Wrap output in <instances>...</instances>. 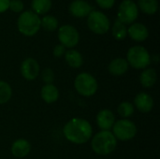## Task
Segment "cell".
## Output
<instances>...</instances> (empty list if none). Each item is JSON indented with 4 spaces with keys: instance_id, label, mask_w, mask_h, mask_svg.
Here are the masks:
<instances>
[{
    "instance_id": "1",
    "label": "cell",
    "mask_w": 160,
    "mask_h": 159,
    "mask_svg": "<svg viewBox=\"0 0 160 159\" xmlns=\"http://www.w3.org/2000/svg\"><path fill=\"white\" fill-rule=\"evenodd\" d=\"M65 138L74 144L86 143L93 135L91 124L82 118H73L69 120L63 128Z\"/></svg>"
},
{
    "instance_id": "2",
    "label": "cell",
    "mask_w": 160,
    "mask_h": 159,
    "mask_svg": "<svg viewBox=\"0 0 160 159\" xmlns=\"http://www.w3.org/2000/svg\"><path fill=\"white\" fill-rule=\"evenodd\" d=\"M117 146V140L112 132L101 130L97 133L91 141V147L93 151L99 156H108L115 151Z\"/></svg>"
},
{
    "instance_id": "3",
    "label": "cell",
    "mask_w": 160,
    "mask_h": 159,
    "mask_svg": "<svg viewBox=\"0 0 160 159\" xmlns=\"http://www.w3.org/2000/svg\"><path fill=\"white\" fill-rule=\"evenodd\" d=\"M17 26L21 34L26 37H32L40 29V19L35 12L26 10L22 12L19 16Z\"/></svg>"
},
{
    "instance_id": "4",
    "label": "cell",
    "mask_w": 160,
    "mask_h": 159,
    "mask_svg": "<svg viewBox=\"0 0 160 159\" xmlns=\"http://www.w3.org/2000/svg\"><path fill=\"white\" fill-rule=\"evenodd\" d=\"M74 87L79 95L89 97L97 93L98 84L97 79L92 74L88 72H82L75 78Z\"/></svg>"
},
{
    "instance_id": "5",
    "label": "cell",
    "mask_w": 160,
    "mask_h": 159,
    "mask_svg": "<svg viewBox=\"0 0 160 159\" xmlns=\"http://www.w3.org/2000/svg\"><path fill=\"white\" fill-rule=\"evenodd\" d=\"M127 61L135 69H145L151 64V55L142 46H133L128 51Z\"/></svg>"
},
{
    "instance_id": "6",
    "label": "cell",
    "mask_w": 160,
    "mask_h": 159,
    "mask_svg": "<svg viewBox=\"0 0 160 159\" xmlns=\"http://www.w3.org/2000/svg\"><path fill=\"white\" fill-rule=\"evenodd\" d=\"M112 129L115 139L122 142L132 140L133 138H135L138 132L136 125L128 119H121L115 121Z\"/></svg>"
},
{
    "instance_id": "7",
    "label": "cell",
    "mask_w": 160,
    "mask_h": 159,
    "mask_svg": "<svg viewBox=\"0 0 160 159\" xmlns=\"http://www.w3.org/2000/svg\"><path fill=\"white\" fill-rule=\"evenodd\" d=\"M87 25L95 34L103 35L109 31L111 23L109 18L103 12L94 10L88 15Z\"/></svg>"
},
{
    "instance_id": "8",
    "label": "cell",
    "mask_w": 160,
    "mask_h": 159,
    "mask_svg": "<svg viewBox=\"0 0 160 159\" xmlns=\"http://www.w3.org/2000/svg\"><path fill=\"white\" fill-rule=\"evenodd\" d=\"M139 15L138 6L132 0H124L118 8L117 20L124 24L133 23Z\"/></svg>"
},
{
    "instance_id": "9",
    "label": "cell",
    "mask_w": 160,
    "mask_h": 159,
    "mask_svg": "<svg viewBox=\"0 0 160 159\" xmlns=\"http://www.w3.org/2000/svg\"><path fill=\"white\" fill-rule=\"evenodd\" d=\"M58 39L65 48H73L80 41V35L74 26L65 24L58 29Z\"/></svg>"
},
{
    "instance_id": "10",
    "label": "cell",
    "mask_w": 160,
    "mask_h": 159,
    "mask_svg": "<svg viewBox=\"0 0 160 159\" xmlns=\"http://www.w3.org/2000/svg\"><path fill=\"white\" fill-rule=\"evenodd\" d=\"M40 72V67L38 61L34 58L28 57L24 59L21 65L22 76L27 81H34L38 78Z\"/></svg>"
},
{
    "instance_id": "11",
    "label": "cell",
    "mask_w": 160,
    "mask_h": 159,
    "mask_svg": "<svg viewBox=\"0 0 160 159\" xmlns=\"http://www.w3.org/2000/svg\"><path fill=\"white\" fill-rule=\"evenodd\" d=\"M96 120L98 127L101 130L110 131L115 123V116L111 110L104 109L98 113Z\"/></svg>"
},
{
    "instance_id": "12",
    "label": "cell",
    "mask_w": 160,
    "mask_h": 159,
    "mask_svg": "<svg viewBox=\"0 0 160 159\" xmlns=\"http://www.w3.org/2000/svg\"><path fill=\"white\" fill-rule=\"evenodd\" d=\"M68 10L70 14L74 17L83 18L85 16H88L93 11V8L91 5L84 0H74L69 5Z\"/></svg>"
},
{
    "instance_id": "13",
    "label": "cell",
    "mask_w": 160,
    "mask_h": 159,
    "mask_svg": "<svg viewBox=\"0 0 160 159\" xmlns=\"http://www.w3.org/2000/svg\"><path fill=\"white\" fill-rule=\"evenodd\" d=\"M134 104L140 112L147 113L150 112L154 108V99L149 94L142 92L135 97Z\"/></svg>"
},
{
    "instance_id": "14",
    "label": "cell",
    "mask_w": 160,
    "mask_h": 159,
    "mask_svg": "<svg viewBox=\"0 0 160 159\" xmlns=\"http://www.w3.org/2000/svg\"><path fill=\"white\" fill-rule=\"evenodd\" d=\"M11 154L17 158H23L31 151V144L25 139H18L16 140L10 147Z\"/></svg>"
},
{
    "instance_id": "15",
    "label": "cell",
    "mask_w": 160,
    "mask_h": 159,
    "mask_svg": "<svg viewBox=\"0 0 160 159\" xmlns=\"http://www.w3.org/2000/svg\"><path fill=\"white\" fill-rule=\"evenodd\" d=\"M128 35L135 41H144L149 36V31L144 24L135 22L128 27Z\"/></svg>"
},
{
    "instance_id": "16",
    "label": "cell",
    "mask_w": 160,
    "mask_h": 159,
    "mask_svg": "<svg viewBox=\"0 0 160 159\" xmlns=\"http://www.w3.org/2000/svg\"><path fill=\"white\" fill-rule=\"evenodd\" d=\"M128 67H129V65L127 59L118 57L111 61V63L109 64L108 69H109V72L113 76H122L128 70Z\"/></svg>"
},
{
    "instance_id": "17",
    "label": "cell",
    "mask_w": 160,
    "mask_h": 159,
    "mask_svg": "<svg viewBox=\"0 0 160 159\" xmlns=\"http://www.w3.org/2000/svg\"><path fill=\"white\" fill-rule=\"evenodd\" d=\"M40 97L44 102L52 104L59 98V91L53 84H45L40 90Z\"/></svg>"
},
{
    "instance_id": "18",
    "label": "cell",
    "mask_w": 160,
    "mask_h": 159,
    "mask_svg": "<svg viewBox=\"0 0 160 159\" xmlns=\"http://www.w3.org/2000/svg\"><path fill=\"white\" fill-rule=\"evenodd\" d=\"M158 80V74L157 71L154 68H145L141 73L140 76V82L141 84L144 88H151L153 87Z\"/></svg>"
},
{
    "instance_id": "19",
    "label": "cell",
    "mask_w": 160,
    "mask_h": 159,
    "mask_svg": "<svg viewBox=\"0 0 160 159\" xmlns=\"http://www.w3.org/2000/svg\"><path fill=\"white\" fill-rule=\"evenodd\" d=\"M65 60L67 64L73 68H79L83 64V58L80 52L76 50H68L65 52Z\"/></svg>"
},
{
    "instance_id": "20",
    "label": "cell",
    "mask_w": 160,
    "mask_h": 159,
    "mask_svg": "<svg viewBox=\"0 0 160 159\" xmlns=\"http://www.w3.org/2000/svg\"><path fill=\"white\" fill-rule=\"evenodd\" d=\"M138 6L143 13L148 15L155 14L158 9V0H138Z\"/></svg>"
},
{
    "instance_id": "21",
    "label": "cell",
    "mask_w": 160,
    "mask_h": 159,
    "mask_svg": "<svg viewBox=\"0 0 160 159\" xmlns=\"http://www.w3.org/2000/svg\"><path fill=\"white\" fill-rule=\"evenodd\" d=\"M31 6L36 14H45L52 7V0H32Z\"/></svg>"
},
{
    "instance_id": "22",
    "label": "cell",
    "mask_w": 160,
    "mask_h": 159,
    "mask_svg": "<svg viewBox=\"0 0 160 159\" xmlns=\"http://www.w3.org/2000/svg\"><path fill=\"white\" fill-rule=\"evenodd\" d=\"M112 33V36L115 39L123 40L128 36V28L126 27V24H124L120 21L116 20L113 23Z\"/></svg>"
},
{
    "instance_id": "23",
    "label": "cell",
    "mask_w": 160,
    "mask_h": 159,
    "mask_svg": "<svg viewBox=\"0 0 160 159\" xmlns=\"http://www.w3.org/2000/svg\"><path fill=\"white\" fill-rule=\"evenodd\" d=\"M12 97V88L5 81H0V105L10 100Z\"/></svg>"
},
{
    "instance_id": "24",
    "label": "cell",
    "mask_w": 160,
    "mask_h": 159,
    "mask_svg": "<svg viewBox=\"0 0 160 159\" xmlns=\"http://www.w3.org/2000/svg\"><path fill=\"white\" fill-rule=\"evenodd\" d=\"M40 26L46 31L52 32L57 29L58 27V21L54 16L46 15L40 20Z\"/></svg>"
},
{
    "instance_id": "25",
    "label": "cell",
    "mask_w": 160,
    "mask_h": 159,
    "mask_svg": "<svg viewBox=\"0 0 160 159\" xmlns=\"http://www.w3.org/2000/svg\"><path fill=\"white\" fill-rule=\"evenodd\" d=\"M134 111H135L134 106L128 101L121 102L117 108V112H118L119 115L122 116L123 118H126V119L132 116L134 113Z\"/></svg>"
},
{
    "instance_id": "26",
    "label": "cell",
    "mask_w": 160,
    "mask_h": 159,
    "mask_svg": "<svg viewBox=\"0 0 160 159\" xmlns=\"http://www.w3.org/2000/svg\"><path fill=\"white\" fill-rule=\"evenodd\" d=\"M41 78L45 84H52L54 81V72L52 71V69L49 67L44 68L41 72Z\"/></svg>"
},
{
    "instance_id": "27",
    "label": "cell",
    "mask_w": 160,
    "mask_h": 159,
    "mask_svg": "<svg viewBox=\"0 0 160 159\" xmlns=\"http://www.w3.org/2000/svg\"><path fill=\"white\" fill-rule=\"evenodd\" d=\"M8 8L13 12H22L23 10V3L21 0H10Z\"/></svg>"
},
{
    "instance_id": "28",
    "label": "cell",
    "mask_w": 160,
    "mask_h": 159,
    "mask_svg": "<svg viewBox=\"0 0 160 159\" xmlns=\"http://www.w3.org/2000/svg\"><path fill=\"white\" fill-rule=\"evenodd\" d=\"M96 2L100 7L108 9V8H111L113 7L115 0H96Z\"/></svg>"
},
{
    "instance_id": "29",
    "label": "cell",
    "mask_w": 160,
    "mask_h": 159,
    "mask_svg": "<svg viewBox=\"0 0 160 159\" xmlns=\"http://www.w3.org/2000/svg\"><path fill=\"white\" fill-rule=\"evenodd\" d=\"M65 52H66V48H65L63 45H61V44L56 45V46L53 48V51H52L53 56H54V57H57V58H59V57L65 55Z\"/></svg>"
},
{
    "instance_id": "30",
    "label": "cell",
    "mask_w": 160,
    "mask_h": 159,
    "mask_svg": "<svg viewBox=\"0 0 160 159\" xmlns=\"http://www.w3.org/2000/svg\"><path fill=\"white\" fill-rule=\"evenodd\" d=\"M10 0H0V13L5 12L8 9Z\"/></svg>"
}]
</instances>
